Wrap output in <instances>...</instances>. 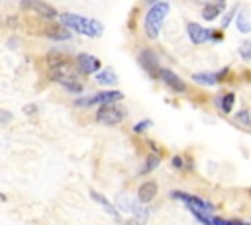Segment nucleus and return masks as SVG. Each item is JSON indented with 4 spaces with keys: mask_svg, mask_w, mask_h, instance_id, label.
Returning <instances> with one entry per match:
<instances>
[{
    "mask_svg": "<svg viewBox=\"0 0 251 225\" xmlns=\"http://www.w3.org/2000/svg\"><path fill=\"white\" fill-rule=\"evenodd\" d=\"M216 104L220 106V110L224 113H229L233 110V104H235V94L233 92H226V94H222V96L216 98Z\"/></svg>",
    "mask_w": 251,
    "mask_h": 225,
    "instance_id": "obj_17",
    "label": "nucleus"
},
{
    "mask_svg": "<svg viewBox=\"0 0 251 225\" xmlns=\"http://www.w3.org/2000/svg\"><path fill=\"white\" fill-rule=\"evenodd\" d=\"M90 198H92L96 203H100V205H102V207H104V209H106V211H108V213H110V215H112L116 221H120V211L116 209V205H114V203H110V202H108V198H106L104 194L90 190Z\"/></svg>",
    "mask_w": 251,
    "mask_h": 225,
    "instance_id": "obj_15",
    "label": "nucleus"
},
{
    "mask_svg": "<svg viewBox=\"0 0 251 225\" xmlns=\"http://www.w3.org/2000/svg\"><path fill=\"white\" fill-rule=\"evenodd\" d=\"M169 10H171L169 2H151L149 4L147 12H145V20H143V31H145V35L149 39H157L159 37Z\"/></svg>",
    "mask_w": 251,
    "mask_h": 225,
    "instance_id": "obj_2",
    "label": "nucleus"
},
{
    "mask_svg": "<svg viewBox=\"0 0 251 225\" xmlns=\"http://www.w3.org/2000/svg\"><path fill=\"white\" fill-rule=\"evenodd\" d=\"M100 59L94 57V55H88V53H78L76 55V68L78 72L82 74H96L100 72Z\"/></svg>",
    "mask_w": 251,
    "mask_h": 225,
    "instance_id": "obj_10",
    "label": "nucleus"
},
{
    "mask_svg": "<svg viewBox=\"0 0 251 225\" xmlns=\"http://www.w3.org/2000/svg\"><path fill=\"white\" fill-rule=\"evenodd\" d=\"M224 10H226V2H208V4H204V8H202V18H204L206 22H212V20H216Z\"/></svg>",
    "mask_w": 251,
    "mask_h": 225,
    "instance_id": "obj_14",
    "label": "nucleus"
},
{
    "mask_svg": "<svg viewBox=\"0 0 251 225\" xmlns=\"http://www.w3.org/2000/svg\"><path fill=\"white\" fill-rule=\"evenodd\" d=\"M116 209L133 215V219H135L139 225L147 223V219H149V215H151V209H149L147 205H141V203L137 202V198H131V196H127V194H118V196H116Z\"/></svg>",
    "mask_w": 251,
    "mask_h": 225,
    "instance_id": "obj_3",
    "label": "nucleus"
},
{
    "mask_svg": "<svg viewBox=\"0 0 251 225\" xmlns=\"http://www.w3.org/2000/svg\"><path fill=\"white\" fill-rule=\"evenodd\" d=\"M159 164H161V157H159L157 153H151V155H147V157H145V164L141 166V170H139V172H141V174H149V172H151V170H155Z\"/></svg>",
    "mask_w": 251,
    "mask_h": 225,
    "instance_id": "obj_18",
    "label": "nucleus"
},
{
    "mask_svg": "<svg viewBox=\"0 0 251 225\" xmlns=\"http://www.w3.org/2000/svg\"><path fill=\"white\" fill-rule=\"evenodd\" d=\"M186 33H188V39L194 45H202L206 41H212V29H206L196 22H188L186 23Z\"/></svg>",
    "mask_w": 251,
    "mask_h": 225,
    "instance_id": "obj_11",
    "label": "nucleus"
},
{
    "mask_svg": "<svg viewBox=\"0 0 251 225\" xmlns=\"http://www.w3.org/2000/svg\"><path fill=\"white\" fill-rule=\"evenodd\" d=\"M235 119H237L239 123H243V125H251V117H249V112H247V110L239 112V113L235 115Z\"/></svg>",
    "mask_w": 251,
    "mask_h": 225,
    "instance_id": "obj_24",
    "label": "nucleus"
},
{
    "mask_svg": "<svg viewBox=\"0 0 251 225\" xmlns=\"http://www.w3.org/2000/svg\"><path fill=\"white\" fill-rule=\"evenodd\" d=\"M35 110H37L35 104H25V106H24V113H27V115H29V113H35Z\"/></svg>",
    "mask_w": 251,
    "mask_h": 225,
    "instance_id": "obj_27",
    "label": "nucleus"
},
{
    "mask_svg": "<svg viewBox=\"0 0 251 225\" xmlns=\"http://www.w3.org/2000/svg\"><path fill=\"white\" fill-rule=\"evenodd\" d=\"M165 86H169L173 92H178V94H182V92H186V82L176 74V72H173L171 68H161L159 70V76H157Z\"/></svg>",
    "mask_w": 251,
    "mask_h": 225,
    "instance_id": "obj_8",
    "label": "nucleus"
},
{
    "mask_svg": "<svg viewBox=\"0 0 251 225\" xmlns=\"http://www.w3.org/2000/svg\"><path fill=\"white\" fill-rule=\"evenodd\" d=\"M171 198L180 200L188 209H200L204 213H212L214 211V203H210L208 200L194 196V194H186V192H171Z\"/></svg>",
    "mask_w": 251,
    "mask_h": 225,
    "instance_id": "obj_6",
    "label": "nucleus"
},
{
    "mask_svg": "<svg viewBox=\"0 0 251 225\" xmlns=\"http://www.w3.org/2000/svg\"><path fill=\"white\" fill-rule=\"evenodd\" d=\"M96 121L102 125H118L126 119V112L118 104H104L96 110Z\"/></svg>",
    "mask_w": 251,
    "mask_h": 225,
    "instance_id": "obj_5",
    "label": "nucleus"
},
{
    "mask_svg": "<svg viewBox=\"0 0 251 225\" xmlns=\"http://www.w3.org/2000/svg\"><path fill=\"white\" fill-rule=\"evenodd\" d=\"M94 80H96L100 86H108V88L118 84V76H116V72L110 70V68H104V70L96 72V74H94Z\"/></svg>",
    "mask_w": 251,
    "mask_h": 225,
    "instance_id": "obj_16",
    "label": "nucleus"
},
{
    "mask_svg": "<svg viewBox=\"0 0 251 225\" xmlns=\"http://www.w3.org/2000/svg\"><path fill=\"white\" fill-rule=\"evenodd\" d=\"M157 192H159V186H157V182H153V180H147V182H143V184L137 188V202H139L141 205H145V203H151V202L157 198Z\"/></svg>",
    "mask_w": 251,
    "mask_h": 225,
    "instance_id": "obj_12",
    "label": "nucleus"
},
{
    "mask_svg": "<svg viewBox=\"0 0 251 225\" xmlns=\"http://www.w3.org/2000/svg\"><path fill=\"white\" fill-rule=\"evenodd\" d=\"M20 6H22L24 10L33 12V14L39 16V18H45V20H55V18H59L57 10H55L51 4H47V2H39V0H24Z\"/></svg>",
    "mask_w": 251,
    "mask_h": 225,
    "instance_id": "obj_7",
    "label": "nucleus"
},
{
    "mask_svg": "<svg viewBox=\"0 0 251 225\" xmlns=\"http://www.w3.org/2000/svg\"><path fill=\"white\" fill-rule=\"evenodd\" d=\"M171 164H173L175 168H182V166H184V162H182V157H180V155H175V157L171 158Z\"/></svg>",
    "mask_w": 251,
    "mask_h": 225,
    "instance_id": "obj_26",
    "label": "nucleus"
},
{
    "mask_svg": "<svg viewBox=\"0 0 251 225\" xmlns=\"http://www.w3.org/2000/svg\"><path fill=\"white\" fill-rule=\"evenodd\" d=\"M227 72V68H222L220 72H194L192 74V80L196 84H202V86H214L222 80V76Z\"/></svg>",
    "mask_w": 251,
    "mask_h": 225,
    "instance_id": "obj_13",
    "label": "nucleus"
},
{
    "mask_svg": "<svg viewBox=\"0 0 251 225\" xmlns=\"http://www.w3.org/2000/svg\"><path fill=\"white\" fill-rule=\"evenodd\" d=\"M237 12H239V8H237V6H233V8L226 14V18L222 20V27H227V25H229V22H231V16H233V14H237Z\"/></svg>",
    "mask_w": 251,
    "mask_h": 225,
    "instance_id": "obj_25",
    "label": "nucleus"
},
{
    "mask_svg": "<svg viewBox=\"0 0 251 225\" xmlns=\"http://www.w3.org/2000/svg\"><path fill=\"white\" fill-rule=\"evenodd\" d=\"M59 22L63 27H69L80 35H86V37H100L104 33V25L98 20H92V18H86L80 14L63 12V14H59Z\"/></svg>",
    "mask_w": 251,
    "mask_h": 225,
    "instance_id": "obj_1",
    "label": "nucleus"
},
{
    "mask_svg": "<svg viewBox=\"0 0 251 225\" xmlns=\"http://www.w3.org/2000/svg\"><path fill=\"white\" fill-rule=\"evenodd\" d=\"M235 25H237V29L241 31V33H251V22H249V16H247V12H237V16H235Z\"/></svg>",
    "mask_w": 251,
    "mask_h": 225,
    "instance_id": "obj_19",
    "label": "nucleus"
},
{
    "mask_svg": "<svg viewBox=\"0 0 251 225\" xmlns=\"http://www.w3.org/2000/svg\"><path fill=\"white\" fill-rule=\"evenodd\" d=\"M239 57L243 61H251V41H245L239 45Z\"/></svg>",
    "mask_w": 251,
    "mask_h": 225,
    "instance_id": "obj_21",
    "label": "nucleus"
},
{
    "mask_svg": "<svg viewBox=\"0 0 251 225\" xmlns=\"http://www.w3.org/2000/svg\"><path fill=\"white\" fill-rule=\"evenodd\" d=\"M14 119V115H12V112H8V110H4V108H0V125H8L10 121Z\"/></svg>",
    "mask_w": 251,
    "mask_h": 225,
    "instance_id": "obj_23",
    "label": "nucleus"
},
{
    "mask_svg": "<svg viewBox=\"0 0 251 225\" xmlns=\"http://www.w3.org/2000/svg\"><path fill=\"white\" fill-rule=\"evenodd\" d=\"M151 125H153V121H151V119H143V121H137V123L133 125V133H143V131H147Z\"/></svg>",
    "mask_w": 251,
    "mask_h": 225,
    "instance_id": "obj_22",
    "label": "nucleus"
},
{
    "mask_svg": "<svg viewBox=\"0 0 251 225\" xmlns=\"http://www.w3.org/2000/svg\"><path fill=\"white\" fill-rule=\"evenodd\" d=\"M212 225H226V219H220V217H214V219H212Z\"/></svg>",
    "mask_w": 251,
    "mask_h": 225,
    "instance_id": "obj_29",
    "label": "nucleus"
},
{
    "mask_svg": "<svg viewBox=\"0 0 251 225\" xmlns=\"http://www.w3.org/2000/svg\"><path fill=\"white\" fill-rule=\"evenodd\" d=\"M226 225H251V223L241 221V219H226Z\"/></svg>",
    "mask_w": 251,
    "mask_h": 225,
    "instance_id": "obj_28",
    "label": "nucleus"
},
{
    "mask_svg": "<svg viewBox=\"0 0 251 225\" xmlns=\"http://www.w3.org/2000/svg\"><path fill=\"white\" fill-rule=\"evenodd\" d=\"M47 37H51V39H55V41H69V39H71V31H67V29L61 25V27L51 29V31L47 33Z\"/></svg>",
    "mask_w": 251,
    "mask_h": 225,
    "instance_id": "obj_20",
    "label": "nucleus"
},
{
    "mask_svg": "<svg viewBox=\"0 0 251 225\" xmlns=\"http://www.w3.org/2000/svg\"><path fill=\"white\" fill-rule=\"evenodd\" d=\"M6 200H8V198H6V194H2V192H0V202H6Z\"/></svg>",
    "mask_w": 251,
    "mask_h": 225,
    "instance_id": "obj_30",
    "label": "nucleus"
},
{
    "mask_svg": "<svg viewBox=\"0 0 251 225\" xmlns=\"http://www.w3.org/2000/svg\"><path fill=\"white\" fill-rule=\"evenodd\" d=\"M124 100V94L120 92V90H112V88H108V90H102V92H94V94H90V96H78V98H75V106H78V108H90V106H94V104H100V106H104V104H118V102H122Z\"/></svg>",
    "mask_w": 251,
    "mask_h": 225,
    "instance_id": "obj_4",
    "label": "nucleus"
},
{
    "mask_svg": "<svg viewBox=\"0 0 251 225\" xmlns=\"http://www.w3.org/2000/svg\"><path fill=\"white\" fill-rule=\"evenodd\" d=\"M137 61H139L141 68H143L147 74H151L153 78L159 76V70H161V67H159V59H157V55H155L151 49H143V51L139 53Z\"/></svg>",
    "mask_w": 251,
    "mask_h": 225,
    "instance_id": "obj_9",
    "label": "nucleus"
}]
</instances>
